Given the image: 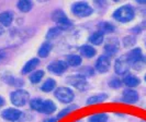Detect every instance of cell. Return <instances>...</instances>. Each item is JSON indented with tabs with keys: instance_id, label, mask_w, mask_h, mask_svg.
<instances>
[{
	"instance_id": "6da1fadb",
	"label": "cell",
	"mask_w": 146,
	"mask_h": 122,
	"mask_svg": "<svg viewBox=\"0 0 146 122\" xmlns=\"http://www.w3.org/2000/svg\"><path fill=\"white\" fill-rule=\"evenodd\" d=\"M113 19L120 23H129L135 16V10L131 5H124L122 7L117 8L113 12Z\"/></svg>"
},
{
	"instance_id": "7a4b0ae2",
	"label": "cell",
	"mask_w": 146,
	"mask_h": 122,
	"mask_svg": "<svg viewBox=\"0 0 146 122\" xmlns=\"http://www.w3.org/2000/svg\"><path fill=\"white\" fill-rule=\"evenodd\" d=\"M10 100L17 107H22L30 100V94L24 89H17L10 94Z\"/></svg>"
},
{
	"instance_id": "3957f363",
	"label": "cell",
	"mask_w": 146,
	"mask_h": 122,
	"mask_svg": "<svg viewBox=\"0 0 146 122\" xmlns=\"http://www.w3.org/2000/svg\"><path fill=\"white\" fill-rule=\"evenodd\" d=\"M94 10L87 2H76L72 6V13L78 18H87L92 14Z\"/></svg>"
},
{
	"instance_id": "277c9868",
	"label": "cell",
	"mask_w": 146,
	"mask_h": 122,
	"mask_svg": "<svg viewBox=\"0 0 146 122\" xmlns=\"http://www.w3.org/2000/svg\"><path fill=\"white\" fill-rule=\"evenodd\" d=\"M125 56L127 58V61L130 62V65H133L134 68H136L137 65H139V63H143V65L146 63V58L144 57V55L142 52V49L139 48V47L133 48Z\"/></svg>"
},
{
	"instance_id": "5b68a950",
	"label": "cell",
	"mask_w": 146,
	"mask_h": 122,
	"mask_svg": "<svg viewBox=\"0 0 146 122\" xmlns=\"http://www.w3.org/2000/svg\"><path fill=\"white\" fill-rule=\"evenodd\" d=\"M66 82H67L69 85H72L73 87L77 88L78 91H81V92L86 91L88 88L87 79H86L85 76L80 75V74H75V75L68 76V78L66 79Z\"/></svg>"
},
{
	"instance_id": "8992f818",
	"label": "cell",
	"mask_w": 146,
	"mask_h": 122,
	"mask_svg": "<svg viewBox=\"0 0 146 122\" xmlns=\"http://www.w3.org/2000/svg\"><path fill=\"white\" fill-rule=\"evenodd\" d=\"M52 20L57 24V27L59 29H68L72 25V22L67 18V15L62 10H56L52 13Z\"/></svg>"
},
{
	"instance_id": "52a82bcc",
	"label": "cell",
	"mask_w": 146,
	"mask_h": 122,
	"mask_svg": "<svg viewBox=\"0 0 146 122\" xmlns=\"http://www.w3.org/2000/svg\"><path fill=\"white\" fill-rule=\"evenodd\" d=\"M55 97L63 104H69L74 100V92L68 87H59L55 91Z\"/></svg>"
},
{
	"instance_id": "ba28073f",
	"label": "cell",
	"mask_w": 146,
	"mask_h": 122,
	"mask_svg": "<svg viewBox=\"0 0 146 122\" xmlns=\"http://www.w3.org/2000/svg\"><path fill=\"white\" fill-rule=\"evenodd\" d=\"M130 62L127 61V58L126 56H121L115 60V63H114V71L117 75H124L126 74L129 70H130Z\"/></svg>"
},
{
	"instance_id": "9c48e42d",
	"label": "cell",
	"mask_w": 146,
	"mask_h": 122,
	"mask_svg": "<svg viewBox=\"0 0 146 122\" xmlns=\"http://www.w3.org/2000/svg\"><path fill=\"white\" fill-rule=\"evenodd\" d=\"M23 115L20 110L15 109V108H7L1 112V117L7 120V121L11 122H17L21 119V117Z\"/></svg>"
},
{
	"instance_id": "30bf717a",
	"label": "cell",
	"mask_w": 146,
	"mask_h": 122,
	"mask_svg": "<svg viewBox=\"0 0 146 122\" xmlns=\"http://www.w3.org/2000/svg\"><path fill=\"white\" fill-rule=\"evenodd\" d=\"M67 67H68L67 62L62 61V60H57V61H54L47 65V70L55 75H62L67 70Z\"/></svg>"
},
{
	"instance_id": "8fae6325",
	"label": "cell",
	"mask_w": 146,
	"mask_h": 122,
	"mask_svg": "<svg viewBox=\"0 0 146 122\" xmlns=\"http://www.w3.org/2000/svg\"><path fill=\"white\" fill-rule=\"evenodd\" d=\"M110 65H111V60L110 57L107 55H102L97 59L96 61V70L100 73H106V72L109 71Z\"/></svg>"
},
{
	"instance_id": "7c38bea8",
	"label": "cell",
	"mask_w": 146,
	"mask_h": 122,
	"mask_svg": "<svg viewBox=\"0 0 146 122\" xmlns=\"http://www.w3.org/2000/svg\"><path fill=\"white\" fill-rule=\"evenodd\" d=\"M139 99V93L133 89V88H126L123 91V95H122V99L121 100L126 102V104H135L137 102Z\"/></svg>"
},
{
	"instance_id": "4fadbf2b",
	"label": "cell",
	"mask_w": 146,
	"mask_h": 122,
	"mask_svg": "<svg viewBox=\"0 0 146 122\" xmlns=\"http://www.w3.org/2000/svg\"><path fill=\"white\" fill-rule=\"evenodd\" d=\"M119 50V42L115 38H111L104 46V51L107 52V56H113Z\"/></svg>"
},
{
	"instance_id": "5bb4252c",
	"label": "cell",
	"mask_w": 146,
	"mask_h": 122,
	"mask_svg": "<svg viewBox=\"0 0 146 122\" xmlns=\"http://www.w3.org/2000/svg\"><path fill=\"white\" fill-rule=\"evenodd\" d=\"M122 82H123V84H125L129 88H133V87L139 86V83H141V80H139L136 75H133V74H126Z\"/></svg>"
},
{
	"instance_id": "9a60e30c",
	"label": "cell",
	"mask_w": 146,
	"mask_h": 122,
	"mask_svg": "<svg viewBox=\"0 0 146 122\" xmlns=\"http://www.w3.org/2000/svg\"><path fill=\"white\" fill-rule=\"evenodd\" d=\"M38 63H40V60L37 58L30 59L29 61L24 65V67L22 68V74H29L30 72L34 71V69L38 65Z\"/></svg>"
},
{
	"instance_id": "2e32d148",
	"label": "cell",
	"mask_w": 146,
	"mask_h": 122,
	"mask_svg": "<svg viewBox=\"0 0 146 122\" xmlns=\"http://www.w3.org/2000/svg\"><path fill=\"white\" fill-rule=\"evenodd\" d=\"M13 21V13L11 11H5L0 13V24L3 26H10Z\"/></svg>"
},
{
	"instance_id": "e0dca14e",
	"label": "cell",
	"mask_w": 146,
	"mask_h": 122,
	"mask_svg": "<svg viewBox=\"0 0 146 122\" xmlns=\"http://www.w3.org/2000/svg\"><path fill=\"white\" fill-rule=\"evenodd\" d=\"M56 110V105L54 104V101L52 100H44L43 106L41 108V111L42 114H46V115H51L54 111Z\"/></svg>"
},
{
	"instance_id": "ac0fdd59",
	"label": "cell",
	"mask_w": 146,
	"mask_h": 122,
	"mask_svg": "<svg viewBox=\"0 0 146 122\" xmlns=\"http://www.w3.org/2000/svg\"><path fill=\"white\" fill-rule=\"evenodd\" d=\"M80 53L84 56V57L86 58H92L96 56V49L92 47V46H90V45H84V46H81L80 47Z\"/></svg>"
},
{
	"instance_id": "d6986e66",
	"label": "cell",
	"mask_w": 146,
	"mask_h": 122,
	"mask_svg": "<svg viewBox=\"0 0 146 122\" xmlns=\"http://www.w3.org/2000/svg\"><path fill=\"white\" fill-rule=\"evenodd\" d=\"M52 50V44L48 43V42H45L41 45V47H40V49H38V57L41 58H46L48 55H50V52Z\"/></svg>"
},
{
	"instance_id": "ffe728a7",
	"label": "cell",
	"mask_w": 146,
	"mask_h": 122,
	"mask_svg": "<svg viewBox=\"0 0 146 122\" xmlns=\"http://www.w3.org/2000/svg\"><path fill=\"white\" fill-rule=\"evenodd\" d=\"M103 35L104 34H103L102 32L97 31L94 34H91L90 38H89V42L91 44H94V45H101L103 42Z\"/></svg>"
},
{
	"instance_id": "44dd1931",
	"label": "cell",
	"mask_w": 146,
	"mask_h": 122,
	"mask_svg": "<svg viewBox=\"0 0 146 122\" xmlns=\"http://www.w3.org/2000/svg\"><path fill=\"white\" fill-rule=\"evenodd\" d=\"M107 99V95L106 94H97L94 96H90L87 99L88 105H95V104H99V102H102L103 100Z\"/></svg>"
},
{
	"instance_id": "7402d4cb",
	"label": "cell",
	"mask_w": 146,
	"mask_h": 122,
	"mask_svg": "<svg viewBox=\"0 0 146 122\" xmlns=\"http://www.w3.org/2000/svg\"><path fill=\"white\" fill-rule=\"evenodd\" d=\"M55 86H56V82L53 79H47L43 83V85L41 86V89L44 93H50L55 88Z\"/></svg>"
},
{
	"instance_id": "603a6c76",
	"label": "cell",
	"mask_w": 146,
	"mask_h": 122,
	"mask_svg": "<svg viewBox=\"0 0 146 122\" xmlns=\"http://www.w3.org/2000/svg\"><path fill=\"white\" fill-rule=\"evenodd\" d=\"M18 9L21 11V12H29L30 10L33 7V3L30 1V0H20L18 3Z\"/></svg>"
},
{
	"instance_id": "cb8c5ba5",
	"label": "cell",
	"mask_w": 146,
	"mask_h": 122,
	"mask_svg": "<svg viewBox=\"0 0 146 122\" xmlns=\"http://www.w3.org/2000/svg\"><path fill=\"white\" fill-rule=\"evenodd\" d=\"M67 65H70V67H78L81 65V57L78 55H70V56H67Z\"/></svg>"
},
{
	"instance_id": "d4e9b609",
	"label": "cell",
	"mask_w": 146,
	"mask_h": 122,
	"mask_svg": "<svg viewBox=\"0 0 146 122\" xmlns=\"http://www.w3.org/2000/svg\"><path fill=\"white\" fill-rule=\"evenodd\" d=\"M43 76H44L43 70H37V71H34L30 75V81L33 84H37V83L41 82V80L43 79Z\"/></svg>"
},
{
	"instance_id": "484cf974",
	"label": "cell",
	"mask_w": 146,
	"mask_h": 122,
	"mask_svg": "<svg viewBox=\"0 0 146 122\" xmlns=\"http://www.w3.org/2000/svg\"><path fill=\"white\" fill-rule=\"evenodd\" d=\"M114 25H112L109 22H101L99 24V31L102 32L103 34L104 33H112L114 32Z\"/></svg>"
},
{
	"instance_id": "4316f807",
	"label": "cell",
	"mask_w": 146,
	"mask_h": 122,
	"mask_svg": "<svg viewBox=\"0 0 146 122\" xmlns=\"http://www.w3.org/2000/svg\"><path fill=\"white\" fill-rule=\"evenodd\" d=\"M43 102L44 100H42L41 98H33V99L30 100V107H31V109H33V110L40 112L41 111V108L43 106Z\"/></svg>"
},
{
	"instance_id": "83f0119b",
	"label": "cell",
	"mask_w": 146,
	"mask_h": 122,
	"mask_svg": "<svg viewBox=\"0 0 146 122\" xmlns=\"http://www.w3.org/2000/svg\"><path fill=\"white\" fill-rule=\"evenodd\" d=\"M108 115L107 114H97L89 118V122H107Z\"/></svg>"
},
{
	"instance_id": "f1b7e54d",
	"label": "cell",
	"mask_w": 146,
	"mask_h": 122,
	"mask_svg": "<svg viewBox=\"0 0 146 122\" xmlns=\"http://www.w3.org/2000/svg\"><path fill=\"white\" fill-rule=\"evenodd\" d=\"M62 32V29L59 27H52V29H48L47 34H46V38L47 39H51V38H55L56 36H58Z\"/></svg>"
},
{
	"instance_id": "f546056e",
	"label": "cell",
	"mask_w": 146,
	"mask_h": 122,
	"mask_svg": "<svg viewBox=\"0 0 146 122\" xmlns=\"http://www.w3.org/2000/svg\"><path fill=\"white\" fill-rule=\"evenodd\" d=\"M6 82L7 83H9L10 85H13V86H17V87H19V86H21L22 85V82L20 81V79H15V78H13V76H7L6 78Z\"/></svg>"
},
{
	"instance_id": "4dcf8cb0",
	"label": "cell",
	"mask_w": 146,
	"mask_h": 122,
	"mask_svg": "<svg viewBox=\"0 0 146 122\" xmlns=\"http://www.w3.org/2000/svg\"><path fill=\"white\" fill-rule=\"evenodd\" d=\"M77 108V106L76 105H72V106H69V107H67V108H65L64 110H62L58 114V115H57V118L56 119H62V118H64L67 114H69L70 111H73V110H75Z\"/></svg>"
},
{
	"instance_id": "1f68e13d",
	"label": "cell",
	"mask_w": 146,
	"mask_h": 122,
	"mask_svg": "<svg viewBox=\"0 0 146 122\" xmlns=\"http://www.w3.org/2000/svg\"><path fill=\"white\" fill-rule=\"evenodd\" d=\"M122 81L120 79H111V81L109 82V86L113 87V88H120L122 85Z\"/></svg>"
},
{
	"instance_id": "d6a6232c",
	"label": "cell",
	"mask_w": 146,
	"mask_h": 122,
	"mask_svg": "<svg viewBox=\"0 0 146 122\" xmlns=\"http://www.w3.org/2000/svg\"><path fill=\"white\" fill-rule=\"evenodd\" d=\"M135 42H136V39H135V37H133V36H126L124 38V40H123L125 47H129V46L134 45Z\"/></svg>"
},
{
	"instance_id": "836d02e7",
	"label": "cell",
	"mask_w": 146,
	"mask_h": 122,
	"mask_svg": "<svg viewBox=\"0 0 146 122\" xmlns=\"http://www.w3.org/2000/svg\"><path fill=\"white\" fill-rule=\"evenodd\" d=\"M92 74H94V71H92V69H91V68H89V67L84 68V69L81 70V73H80V75L85 76V78L90 76V75H92Z\"/></svg>"
},
{
	"instance_id": "e575fe53",
	"label": "cell",
	"mask_w": 146,
	"mask_h": 122,
	"mask_svg": "<svg viewBox=\"0 0 146 122\" xmlns=\"http://www.w3.org/2000/svg\"><path fill=\"white\" fill-rule=\"evenodd\" d=\"M3 105H5V99H3V98L0 96V107H2Z\"/></svg>"
},
{
	"instance_id": "d590c367",
	"label": "cell",
	"mask_w": 146,
	"mask_h": 122,
	"mask_svg": "<svg viewBox=\"0 0 146 122\" xmlns=\"http://www.w3.org/2000/svg\"><path fill=\"white\" fill-rule=\"evenodd\" d=\"M136 1L139 5H146V0H136Z\"/></svg>"
},
{
	"instance_id": "8d00e7d4",
	"label": "cell",
	"mask_w": 146,
	"mask_h": 122,
	"mask_svg": "<svg viewBox=\"0 0 146 122\" xmlns=\"http://www.w3.org/2000/svg\"><path fill=\"white\" fill-rule=\"evenodd\" d=\"M3 32H5V29H3V27L0 25V35H2V34H3Z\"/></svg>"
},
{
	"instance_id": "74e56055",
	"label": "cell",
	"mask_w": 146,
	"mask_h": 122,
	"mask_svg": "<svg viewBox=\"0 0 146 122\" xmlns=\"http://www.w3.org/2000/svg\"><path fill=\"white\" fill-rule=\"evenodd\" d=\"M56 119H47V120H45L44 122H55Z\"/></svg>"
},
{
	"instance_id": "f35d334b",
	"label": "cell",
	"mask_w": 146,
	"mask_h": 122,
	"mask_svg": "<svg viewBox=\"0 0 146 122\" xmlns=\"http://www.w3.org/2000/svg\"><path fill=\"white\" fill-rule=\"evenodd\" d=\"M144 14H145V19H146V10H145V12H144ZM145 23H146V21H145Z\"/></svg>"
},
{
	"instance_id": "ab89813d",
	"label": "cell",
	"mask_w": 146,
	"mask_h": 122,
	"mask_svg": "<svg viewBox=\"0 0 146 122\" xmlns=\"http://www.w3.org/2000/svg\"><path fill=\"white\" fill-rule=\"evenodd\" d=\"M144 80H145V82H146V74H145V76H144Z\"/></svg>"
},
{
	"instance_id": "60d3db41",
	"label": "cell",
	"mask_w": 146,
	"mask_h": 122,
	"mask_svg": "<svg viewBox=\"0 0 146 122\" xmlns=\"http://www.w3.org/2000/svg\"><path fill=\"white\" fill-rule=\"evenodd\" d=\"M145 45H146V44H145Z\"/></svg>"
}]
</instances>
